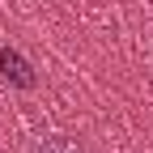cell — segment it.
<instances>
[{"instance_id": "6da1fadb", "label": "cell", "mask_w": 153, "mask_h": 153, "mask_svg": "<svg viewBox=\"0 0 153 153\" xmlns=\"http://www.w3.org/2000/svg\"><path fill=\"white\" fill-rule=\"evenodd\" d=\"M0 72H4V81H13L17 89H34V85H38L34 68H30L13 47H0Z\"/></svg>"}, {"instance_id": "7a4b0ae2", "label": "cell", "mask_w": 153, "mask_h": 153, "mask_svg": "<svg viewBox=\"0 0 153 153\" xmlns=\"http://www.w3.org/2000/svg\"><path fill=\"white\" fill-rule=\"evenodd\" d=\"M26 153H85V149L72 136H38V140H30Z\"/></svg>"}]
</instances>
